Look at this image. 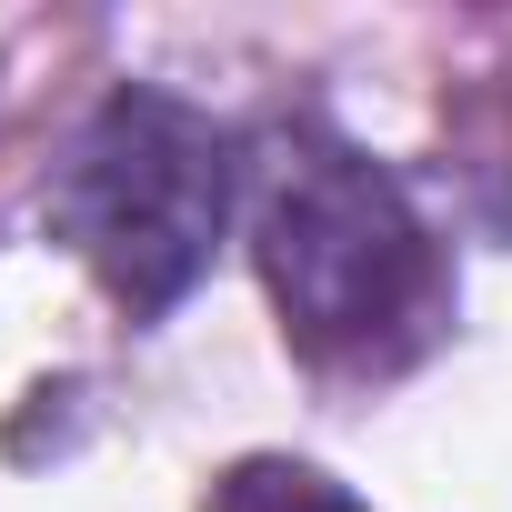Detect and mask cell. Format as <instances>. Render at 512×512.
<instances>
[{
  "instance_id": "cell-3",
  "label": "cell",
  "mask_w": 512,
  "mask_h": 512,
  "mask_svg": "<svg viewBox=\"0 0 512 512\" xmlns=\"http://www.w3.org/2000/svg\"><path fill=\"white\" fill-rule=\"evenodd\" d=\"M211 512H362L332 472H312V462H282V452H251V462H231L221 482H211Z\"/></svg>"
},
{
  "instance_id": "cell-2",
  "label": "cell",
  "mask_w": 512,
  "mask_h": 512,
  "mask_svg": "<svg viewBox=\"0 0 512 512\" xmlns=\"http://www.w3.org/2000/svg\"><path fill=\"white\" fill-rule=\"evenodd\" d=\"M221 221H231V141L171 91H111L51 191V231L141 322L211 272Z\"/></svg>"
},
{
  "instance_id": "cell-1",
  "label": "cell",
  "mask_w": 512,
  "mask_h": 512,
  "mask_svg": "<svg viewBox=\"0 0 512 512\" xmlns=\"http://www.w3.org/2000/svg\"><path fill=\"white\" fill-rule=\"evenodd\" d=\"M251 251L282 302V332L312 362H372L392 332H422L432 312V241L402 181L342 141H292L272 161Z\"/></svg>"
}]
</instances>
